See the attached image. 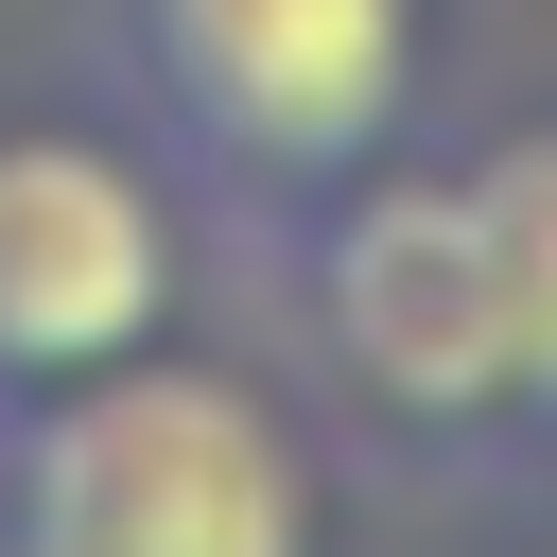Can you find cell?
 <instances>
[{
	"label": "cell",
	"instance_id": "cell-6",
	"mask_svg": "<svg viewBox=\"0 0 557 557\" xmlns=\"http://www.w3.org/2000/svg\"><path fill=\"white\" fill-rule=\"evenodd\" d=\"M0 557H52V540H0Z\"/></svg>",
	"mask_w": 557,
	"mask_h": 557
},
{
	"label": "cell",
	"instance_id": "cell-4",
	"mask_svg": "<svg viewBox=\"0 0 557 557\" xmlns=\"http://www.w3.org/2000/svg\"><path fill=\"white\" fill-rule=\"evenodd\" d=\"M191 296V191L174 157L104 122H0V400L157 348Z\"/></svg>",
	"mask_w": 557,
	"mask_h": 557
},
{
	"label": "cell",
	"instance_id": "cell-5",
	"mask_svg": "<svg viewBox=\"0 0 557 557\" xmlns=\"http://www.w3.org/2000/svg\"><path fill=\"white\" fill-rule=\"evenodd\" d=\"M470 209H487V261H505V348H522V418H557V122L487 139V157H470Z\"/></svg>",
	"mask_w": 557,
	"mask_h": 557
},
{
	"label": "cell",
	"instance_id": "cell-1",
	"mask_svg": "<svg viewBox=\"0 0 557 557\" xmlns=\"http://www.w3.org/2000/svg\"><path fill=\"white\" fill-rule=\"evenodd\" d=\"M0 540L52 557H313V453L244 366L174 331L0 400Z\"/></svg>",
	"mask_w": 557,
	"mask_h": 557
},
{
	"label": "cell",
	"instance_id": "cell-3",
	"mask_svg": "<svg viewBox=\"0 0 557 557\" xmlns=\"http://www.w3.org/2000/svg\"><path fill=\"white\" fill-rule=\"evenodd\" d=\"M278 278L383 435H522V348H505V261H487L470 157H366L348 191H313L278 226Z\"/></svg>",
	"mask_w": 557,
	"mask_h": 557
},
{
	"label": "cell",
	"instance_id": "cell-2",
	"mask_svg": "<svg viewBox=\"0 0 557 557\" xmlns=\"http://www.w3.org/2000/svg\"><path fill=\"white\" fill-rule=\"evenodd\" d=\"M122 87L174 191L278 244L313 191L418 139V0H122Z\"/></svg>",
	"mask_w": 557,
	"mask_h": 557
}]
</instances>
